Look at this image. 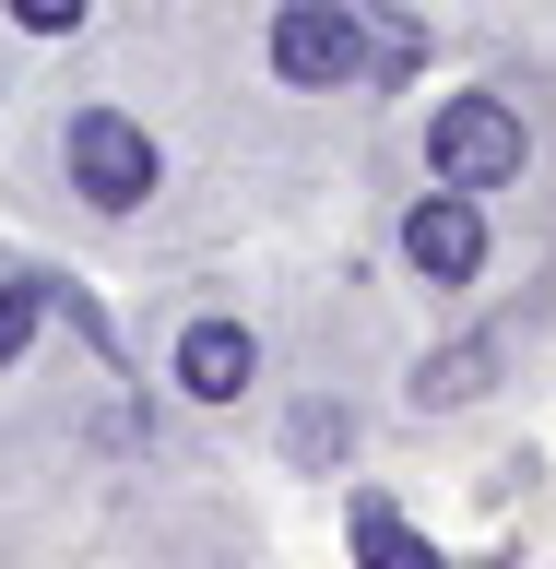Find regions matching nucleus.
Returning <instances> with one entry per match:
<instances>
[{
    "instance_id": "f257e3e1",
    "label": "nucleus",
    "mask_w": 556,
    "mask_h": 569,
    "mask_svg": "<svg viewBox=\"0 0 556 569\" xmlns=\"http://www.w3.org/2000/svg\"><path fill=\"white\" fill-rule=\"evenodd\" d=\"M522 107L509 96H451L438 119H426V167H438V190H509L522 178Z\"/></svg>"
},
{
    "instance_id": "f03ea898",
    "label": "nucleus",
    "mask_w": 556,
    "mask_h": 569,
    "mask_svg": "<svg viewBox=\"0 0 556 569\" xmlns=\"http://www.w3.org/2000/svg\"><path fill=\"white\" fill-rule=\"evenodd\" d=\"M60 167H71V190L95 213H142L154 202V131H142L131 107H83L60 131Z\"/></svg>"
},
{
    "instance_id": "7ed1b4c3",
    "label": "nucleus",
    "mask_w": 556,
    "mask_h": 569,
    "mask_svg": "<svg viewBox=\"0 0 556 569\" xmlns=\"http://www.w3.org/2000/svg\"><path fill=\"white\" fill-rule=\"evenodd\" d=\"M273 71H284V83H309V96L355 83V71H367L355 0H284V12H273Z\"/></svg>"
},
{
    "instance_id": "20e7f679",
    "label": "nucleus",
    "mask_w": 556,
    "mask_h": 569,
    "mask_svg": "<svg viewBox=\"0 0 556 569\" xmlns=\"http://www.w3.org/2000/svg\"><path fill=\"white\" fill-rule=\"evenodd\" d=\"M403 261H415L426 284H474L486 273V213H474V190H426V202L403 213Z\"/></svg>"
},
{
    "instance_id": "39448f33",
    "label": "nucleus",
    "mask_w": 556,
    "mask_h": 569,
    "mask_svg": "<svg viewBox=\"0 0 556 569\" xmlns=\"http://www.w3.org/2000/svg\"><path fill=\"white\" fill-rule=\"evenodd\" d=\"M261 380V345H249V320H190L178 332V391H202V403H237Z\"/></svg>"
},
{
    "instance_id": "423d86ee",
    "label": "nucleus",
    "mask_w": 556,
    "mask_h": 569,
    "mask_svg": "<svg viewBox=\"0 0 556 569\" xmlns=\"http://www.w3.org/2000/svg\"><path fill=\"white\" fill-rule=\"evenodd\" d=\"M486 380H497V332H462V345H438L415 368V416H451V403H474Z\"/></svg>"
},
{
    "instance_id": "0eeeda50",
    "label": "nucleus",
    "mask_w": 556,
    "mask_h": 569,
    "mask_svg": "<svg viewBox=\"0 0 556 569\" xmlns=\"http://www.w3.org/2000/svg\"><path fill=\"white\" fill-rule=\"evenodd\" d=\"M355 569H438V546H426L391 498H355Z\"/></svg>"
},
{
    "instance_id": "6e6552de",
    "label": "nucleus",
    "mask_w": 556,
    "mask_h": 569,
    "mask_svg": "<svg viewBox=\"0 0 556 569\" xmlns=\"http://www.w3.org/2000/svg\"><path fill=\"white\" fill-rule=\"evenodd\" d=\"M36 309H48V284H0V368L36 345Z\"/></svg>"
},
{
    "instance_id": "1a4fd4ad",
    "label": "nucleus",
    "mask_w": 556,
    "mask_h": 569,
    "mask_svg": "<svg viewBox=\"0 0 556 569\" xmlns=\"http://www.w3.org/2000/svg\"><path fill=\"white\" fill-rule=\"evenodd\" d=\"M0 12H12L24 36H83V12H95V0H0Z\"/></svg>"
},
{
    "instance_id": "9d476101",
    "label": "nucleus",
    "mask_w": 556,
    "mask_h": 569,
    "mask_svg": "<svg viewBox=\"0 0 556 569\" xmlns=\"http://www.w3.org/2000/svg\"><path fill=\"white\" fill-rule=\"evenodd\" d=\"M344 439H355V416H344V403H309V416H296V451H344Z\"/></svg>"
},
{
    "instance_id": "9b49d317",
    "label": "nucleus",
    "mask_w": 556,
    "mask_h": 569,
    "mask_svg": "<svg viewBox=\"0 0 556 569\" xmlns=\"http://www.w3.org/2000/svg\"><path fill=\"white\" fill-rule=\"evenodd\" d=\"M415 60H426V36L403 24V12H380V71H415Z\"/></svg>"
}]
</instances>
